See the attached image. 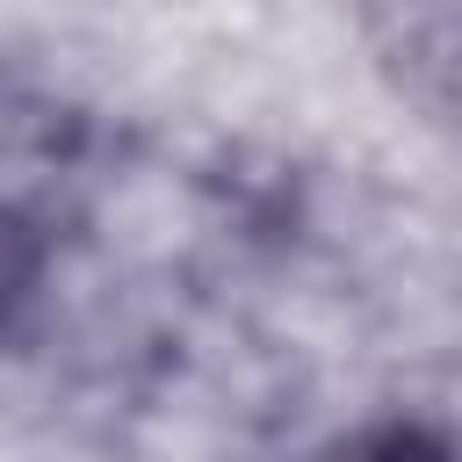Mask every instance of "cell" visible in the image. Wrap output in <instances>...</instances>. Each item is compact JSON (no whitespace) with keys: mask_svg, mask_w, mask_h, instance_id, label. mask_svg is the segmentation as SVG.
I'll use <instances>...</instances> for the list:
<instances>
[{"mask_svg":"<svg viewBox=\"0 0 462 462\" xmlns=\"http://www.w3.org/2000/svg\"><path fill=\"white\" fill-rule=\"evenodd\" d=\"M325 462H448V440L419 419H375V426L346 433Z\"/></svg>","mask_w":462,"mask_h":462,"instance_id":"7a4b0ae2","label":"cell"},{"mask_svg":"<svg viewBox=\"0 0 462 462\" xmlns=\"http://www.w3.org/2000/svg\"><path fill=\"white\" fill-rule=\"evenodd\" d=\"M36 289H43V231L14 202H0V339L22 332Z\"/></svg>","mask_w":462,"mask_h":462,"instance_id":"6da1fadb","label":"cell"}]
</instances>
